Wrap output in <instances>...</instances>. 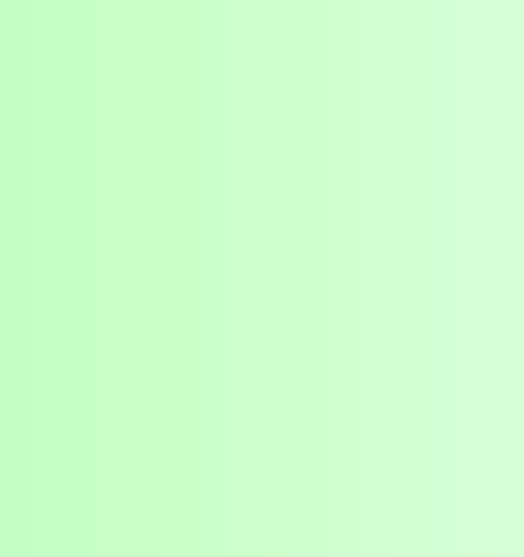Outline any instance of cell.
Listing matches in <instances>:
<instances>
[]
</instances>
